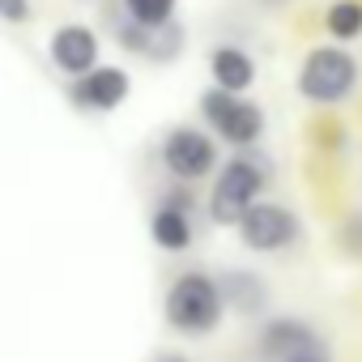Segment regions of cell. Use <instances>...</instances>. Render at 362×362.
Returning <instances> with one entry per match:
<instances>
[{
    "mask_svg": "<svg viewBox=\"0 0 362 362\" xmlns=\"http://www.w3.org/2000/svg\"><path fill=\"white\" fill-rule=\"evenodd\" d=\"M128 90H132V77L119 64H94L86 77H73L69 98L81 111H115L128 98Z\"/></svg>",
    "mask_w": 362,
    "mask_h": 362,
    "instance_id": "52a82bcc",
    "label": "cell"
},
{
    "mask_svg": "<svg viewBox=\"0 0 362 362\" xmlns=\"http://www.w3.org/2000/svg\"><path fill=\"white\" fill-rule=\"evenodd\" d=\"M0 18H5V22H30L35 18V5H30V0H0Z\"/></svg>",
    "mask_w": 362,
    "mask_h": 362,
    "instance_id": "5bb4252c",
    "label": "cell"
},
{
    "mask_svg": "<svg viewBox=\"0 0 362 362\" xmlns=\"http://www.w3.org/2000/svg\"><path fill=\"white\" fill-rule=\"evenodd\" d=\"M269 188V158L264 153H235L230 162H222V170L214 175L209 188V218L218 226H235L247 205L260 201V192Z\"/></svg>",
    "mask_w": 362,
    "mask_h": 362,
    "instance_id": "7a4b0ae2",
    "label": "cell"
},
{
    "mask_svg": "<svg viewBox=\"0 0 362 362\" xmlns=\"http://www.w3.org/2000/svg\"><path fill=\"white\" fill-rule=\"evenodd\" d=\"M175 5L179 0H124V18H132L136 26H166L175 22Z\"/></svg>",
    "mask_w": 362,
    "mask_h": 362,
    "instance_id": "4fadbf2b",
    "label": "cell"
},
{
    "mask_svg": "<svg viewBox=\"0 0 362 362\" xmlns=\"http://www.w3.org/2000/svg\"><path fill=\"white\" fill-rule=\"evenodd\" d=\"M264 5H269V9H277V5H286V0H264Z\"/></svg>",
    "mask_w": 362,
    "mask_h": 362,
    "instance_id": "e0dca14e",
    "label": "cell"
},
{
    "mask_svg": "<svg viewBox=\"0 0 362 362\" xmlns=\"http://www.w3.org/2000/svg\"><path fill=\"white\" fill-rule=\"evenodd\" d=\"M47 56L60 73L69 77H86L94 64H98V35L86 26V22H64L52 30L47 39Z\"/></svg>",
    "mask_w": 362,
    "mask_h": 362,
    "instance_id": "ba28073f",
    "label": "cell"
},
{
    "mask_svg": "<svg viewBox=\"0 0 362 362\" xmlns=\"http://www.w3.org/2000/svg\"><path fill=\"white\" fill-rule=\"evenodd\" d=\"M209 73H214V86L235 90V94L256 86V60L243 47H214L209 52Z\"/></svg>",
    "mask_w": 362,
    "mask_h": 362,
    "instance_id": "8fae6325",
    "label": "cell"
},
{
    "mask_svg": "<svg viewBox=\"0 0 362 362\" xmlns=\"http://www.w3.org/2000/svg\"><path fill=\"white\" fill-rule=\"evenodd\" d=\"M290 362H328L324 354H307V358H290Z\"/></svg>",
    "mask_w": 362,
    "mask_h": 362,
    "instance_id": "2e32d148",
    "label": "cell"
},
{
    "mask_svg": "<svg viewBox=\"0 0 362 362\" xmlns=\"http://www.w3.org/2000/svg\"><path fill=\"white\" fill-rule=\"evenodd\" d=\"M162 166L179 179V184H197V179L214 175L218 166V145L205 128H192V124H175L166 136H162Z\"/></svg>",
    "mask_w": 362,
    "mask_h": 362,
    "instance_id": "5b68a950",
    "label": "cell"
},
{
    "mask_svg": "<svg viewBox=\"0 0 362 362\" xmlns=\"http://www.w3.org/2000/svg\"><path fill=\"white\" fill-rule=\"evenodd\" d=\"M235 230H239V239H243L247 252L269 256V252H286V247L298 239V218H294L286 205L256 201V205H247V214L235 222Z\"/></svg>",
    "mask_w": 362,
    "mask_h": 362,
    "instance_id": "8992f818",
    "label": "cell"
},
{
    "mask_svg": "<svg viewBox=\"0 0 362 362\" xmlns=\"http://www.w3.org/2000/svg\"><path fill=\"white\" fill-rule=\"evenodd\" d=\"M222 311H226V294L222 286L209 277V273H184L175 277L166 298H162V315L175 332L184 337H205L222 324Z\"/></svg>",
    "mask_w": 362,
    "mask_h": 362,
    "instance_id": "6da1fadb",
    "label": "cell"
},
{
    "mask_svg": "<svg viewBox=\"0 0 362 362\" xmlns=\"http://www.w3.org/2000/svg\"><path fill=\"white\" fill-rule=\"evenodd\" d=\"M153 362H192V358H188V354H158Z\"/></svg>",
    "mask_w": 362,
    "mask_h": 362,
    "instance_id": "9a60e30c",
    "label": "cell"
},
{
    "mask_svg": "<svg viewBox=\"0 0 362 362\" xmlns=\"http://www.w3.org/2000/svg\"><path fill=\"white\" fill-rule=\"evenodd\" d=\"M201 115H205L209 132L222 136V141L235 145V149L256 145L260 132H264V111H260L252 98H243V94H235V90H222V86H209V90L201 94Z\"/></svg>",
    "mask_w": 362,
    "mask_h": 362,
    "instance_id": "277c9868",
    "label": "cell"
},
{
    "mask_svg": "<svg viewBox=\"0 0 362 362\" xmlns=\"http://www.w3.org/2000/svg\"><path fill=\"white\" fill-rule=\"evenodd\" d=\"M324 30L337 43H354L362 35V0H332L324 13Z\"/></svg>",
    "mask_w": 362,
    "mask_h": 362,
    "instance_id": "7c38bea8",
    "label": "cell"
},
{
    "mask_svg": "<svg viewBox=\"0 0 362 362\" xmlns=\"http://www.w3.org/2000/svg\"><path fill=\"white\" fill-rule=\"evenodd\" d=\"M354 86H358V60L341 43H320L298 64V94L307 103H320V107L345 103Z\"/></svg>",
    "mask_w": 362,
    "mask_h": 362,
    "instance_id": "3957f363",
    "label": "cell"
},
{
    "mask_svg": "<svg viewBox=\"0 0 362 362\" xmlns=\"http://www.w3.org/2000/svg\"><path fill=\"white\" fill-rule=\"evenodd\" d=\"M149 239H153L162 252H188V247H192V218L184 214V205H179L175 197L153 209V218H149Z\"/></svg>",
    "mask_w": 362,
    "mask_h": 362,
    "instance_id": "30bf717a",
    "label": "cell"
},
{
    "mask_svg": "<svg viewBox=\"0 0 362 362\" xmlns=\"http://www.w3.org/2000/svg\"><path fill=\"white\" fill-rule=\"evenodd\" d=\"M260 349H264V358H273V362H290V358L324 354V341H320V332H315L307 320H298V315H277V320L264 324Z\"/></svg>",
    "mask_w": 362,
    "mask_h": 362,
    "instance_id": "9c48e42d",
    "label": "cell"
}]
</instances>
